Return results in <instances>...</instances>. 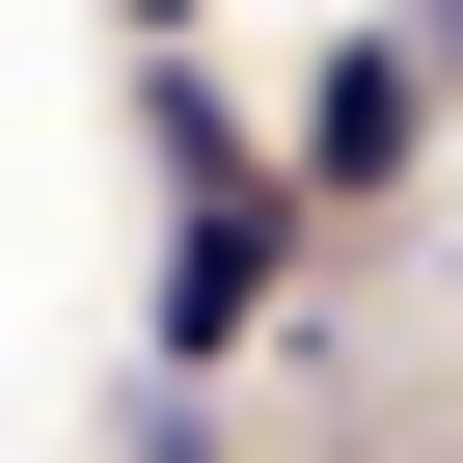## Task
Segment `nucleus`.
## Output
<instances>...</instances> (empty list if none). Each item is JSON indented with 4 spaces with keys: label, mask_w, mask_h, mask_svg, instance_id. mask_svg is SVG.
<instances>
[{
    "label": "nucleus",
    "mask_w": 463,
    "mask_h": 463,
    "mask_svg": "<svg viewBox=\"0 0 463 463\" xmlns=\"http://www.w3.org/2000/svg\"><path fill=\"white\" fill-rule=\"evenodd\" d=\"M164 191H191V218H164V354L218 382V354H246V327H273V273H300V218H273V164H246V137H218L191 82H164Z\"/></svg>",
    "instance_id": "f257e3e1"
},
{
    "label": "nucleus",
    "mask_w": 463,
    "mask_h": 463,
    "mask_svg": "<svg viewBox=\"0 0 463 463\" xmlns=\"http://www.w3.org/2000/svg\"><path fill=\"white\" fill-rule=\"evenodd\" d=\"M409 109H436V55H327V109H300V164H327V191H382V164H409Z\"/></svg>",
    "instance_id": "f03ea898"
},
{
    "label": "nucleus",
    "mask_w": 463,
    "mask_h": 463,
    "mask_svg": "<svg viewBox=\"0 0 463 463\" xmlns=\"http://www.w3.org/2000/svg\"><path fill=\"white\" fill-rule=\"evenodd\" d=\"M436 82H463V0H436Z\"/></svg>",
    "instance_id": "7ed1b4c3"
},
{
    "label": "nucleus",
    "mask_w": 463,
    "mask_h": 463,
    "mask_svg": "<svg viewBox=\"0 0 463 463\" xmlns=\"http://www.w3.org/2000/svg\"><path fill=\"white\" fill-rule=\"evenodd\" d=\"M137 28H191V0H137Z\"/></svg>",
    "instance_id": "20e7f679"
}]
</instances>
